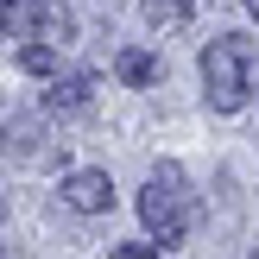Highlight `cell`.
Segmentation results:
<instances>
[{"mask_svg":"<svg viewBox=\"0 0 259 259\" xmlns=\"http://www.w3.org/2000/svg\"><path fill=\"white\" fill-rule=\"evenodd\" d=\"M139 222H146V234H152V247H158V253L190 240V228H196V196H190L184 164H171V158L152 164L146 190H139Z\"/></svg>","mask_w":259,"mask_h":259,"instance_id":"obj_1","label":"cell"},{"mask_svg":"<svg viewBox=\"0 0 259 259\" xmlns=\"http://www.w3.org/2000/svg\"><path fill=\"white\" fill-rule=\"evenodd\" d=\"M202 95H209L215 114H240L253 95V38L222 32L209 51H202Z\"/></svg>","mask_w":259,"mask_h":259,"instance_id":"obj_2","label":"cell"},{"mask_svg":"<svg viewBox=\"0 0 259 259\" xmlns=\"http://www.w3.org/2000/svg\"><path fill=\"white\" fill-rule=\"evenodd\" d=\"M63 202H70L76 215H108V209H114L108 171H70V177H63Z\"/></svg>","mask_w":259,"mask_h":259,"instance_id":"obj_3","label":"cell"},{"mask_svg":"<svg viewBox=\"0 0 259 259\" xmlns=\"http://www.w3.org/2000/svg\"><path fill=\"white\" fill-rule=\"evenodd\" d=\"M89 101H95V76H89V70L51 76V89H45V108L51 114H76V108H89Z\"/></svg>","mask_w":259,"mask_h":259,"instance_id":"obj_4","label":"cell"},{"mask_svg":"<svg viewBox=\"0 0 259 259\" xmlns=\"http://www.w3.org/2000/svg\"><path fill=\"white\" fill-rule=\"evenodd\" d=\"M32 38H38V45H70V38H76L70 7H63V0H38V13H32Z\"/></svg>","mask_w":259,"mask_h":259,"instance_id":"obj_5","label":"cell"},{"mask_svg":"<svg viewBox=\"0 0 259 259\" xmlns=\"http://www.w3.org/2000/svg\"><path fill=\"white\" fill-rule=\"evenodd\" d=\"M114 76L133 82V89H152L158 82V57H152V51H120V57H114Z\"/></svg>","mask_w":259,"mask_h":259,"instance_id":"obj_6","label":"cell"},{"mask_svg":"<svg viewBox=\"0 0 259 259\" xmlns=\"http://www.w3.org/2000/svg\"><path fill=\"white\" fill-rule=\"evenodd\" d=\"M32 13H38V0H0V32L7 38H32Z\"/></svg>","mask_w":259,"mask_h":259,"instance_id":"obj_7","label":"cell"},{"mask_svg":"<svg viewBox=\"0 0 259 259\" xmlns=\"http://www.w3.org/2000/svg\"><path fill=\"white\" fill-rule=\"evenodd\" d=\"M19 70L51 82V76H57V45H25V51H19Z\"/></svg>","mask_w":259,"mask_h":259,"instance_id":"obj_8","label":"cell"},{"mask_svg":"<svg viewBox=\"0 0 259 259\" xmlns=\"http://www.w3.org/2000/svg\"><path fill=\"white\" fill-rule=\"evenodd\" d=\"M146 19L158 25V32H171V25L190 19V0H146Z\"/></svg>","mask_w":259,"mask_h":259,"instance_id":"obj_9","label":"cell"},{"mask_svg":"<svg viewBox=\"0 0 259 259\" xmlns=\"http://www.w3.org/2000/svg\"><path fill=\"white\" fill-rule=\"evenodd\" d=\"M108 259H158V247H152V240H126V247H114Z\"/></svg>","mask_w":259,"mask_h":259,"instance_id":"obj_10","label":"cell"},{"mask_svg":"<svg viewBox=\"0 0 259 259\" xmlns=\"http://www.w3.org/2000/svg\"><path fill=\"white\" fill-rule=\"evenodd\" d=\"M240 7H247V13H253V19H259V0H240Z\"/></svg>","mask_w":259,"mask_h":259,"instance_id":"obj_11","label":"cell"},{"mask_svg":"<svg viewBox=\"0 0 259 259\" xmlns=\"http://www.w3.org/2000/svg\"><path fill=\"white\" fill-rule=\"evenodd\" d=\"M0 222H7V196H0Z\"/></svg>","mask_w":259,"mask_h":259,"instance_id":"obj_12","label":"cell"},{"mask_svg":"<svg viewBox=\"0 0 259 259\" xmlns=\"http://www.w3.org/2000/svg\"><path fill=\"white\" fill-rule=\"evenodd\" d=\"M247 259H259V253H247Z\"/></svg>","mask_w":259,"mask_h":259,"instance_id":"obj_13","label":"cell"},{"mask_svg":"<svg viewBox=\"0 0 259 259\" xmlns=\"http://www.w3.org/2000/svg\"><path fill=\"white\" fill-rule=\"evenodd\" d=\"M0 259H7V253H0Z\"/></svg>","mask_w":259,"mask_h":259,"instance_id":"obj_14","label":"cell"}]
</instances>
